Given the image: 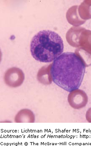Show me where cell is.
Instances as JSON below:
<instances>
[{"label":"cell","instance_id":"6da1fadb","mask_svg":"<svg viewBox=\"0 0 91 146\" xmlns=\"http://www.w3.org/2000/svg\"><path fill=\"white\" fill-rule=\"evenodd\" d=\"M84 60L77 53H62L54 61L50 73L54 83L68 92L78 90L85 72Z\"/></svg>","mask_w":91,"mask_h":146},{"label":"cell","instance_id":"7a4b0ae2","mask_svg":"<svg viewBox=\"0 0 91 146\" xmlns=\"http://www.w3.org/2000/svg\"><path fill=\"white\" fill-rule=\"evenodd\" d=\"M30 50L32 56L36 61L51 62L63 53V40L54 31L48 30L41 31L32 38Z\"/></svg>","mask_w":91,"mask_h":146}]
</instances>
